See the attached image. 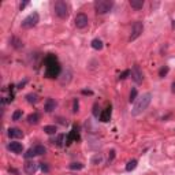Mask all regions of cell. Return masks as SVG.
<instances>
[{
    "label": "cell",
    "instance_id": "ac0fdd59",
    "mask_svg": "<svg viewBox=\"0 0 175 175\" xmlns=\"http://www.w3.org/2000/svg\"><path fill=\"white\" fill-rule=\"evenodd\" d=\"M66 138H67V137L64 134H59L56 137V140H53V144L56 146H63L64 144H66Z\"/></svg>",
    "mask_w": 175,
    "mask_h": 175
},
{
    "label": "cell",
    "instance_id": "8d00e7d4",
    "mask_svg": "<svg viewBox=\"0 0 175 175\" xmlns=\"http://www.w3.org/2000/svg\"><path fill=\"white\" fill-rule=\"evenodd\" d=\"M82 94H93L92 90H82Z\"/></svg>",
    "mask_w": 175,
    "mask_h": 175
},
{
    "label": "cell",
    "instance_id": "5bb4252c",
    "mask_svg": "<svg viewBox=\"0 0 175 175\" xmlns=\"http://www.w3.org/2000/svg\"><path fill=\"white\" fill-rule=\"evenodd\" d=\"M111 114H112V111H111V105H109V107H107L100 114V121L104 122V123H107L109 119H111Z\"/></svg>",
    "mask_w": 175,
    "mask_h": 175
},
{
    "label": "cell",
    "instance_id": "4316f807",
    "mask_svg": "<svg viewBox=\"0 0 175 175\" xmlns=\"http://www.w3.org/2000/svg\"><path fill=\"white\" fill-rule=\"evenodd\" d=\"M22 115H23V114H22V111H21V109H16V111L12 114V121H15V122H16V121H19V119L22 118Z\"/></svg>",
    "mask_w": 175,
    "mask_h": 175
},
{
    "label": "cell",
    "instance_id": "8fae6325",
    "mask_svg": "<svg viewBox=\"0 0 175 175\" xmlns=\"http://www.w3.org/2000/svg\"><path fill=\"white\" fill-rule=\"evenodd\" d=\"M7 148L11 150L12 153H22L23 152V145L21 142H16V141H12L7 145Z\"/></svg>",
    "mask_w": 175,
    "mask_h": 175
},
{
    "label": "cell",
    "instance_id": "83f0119b",
    "mask_svg": "<svg viewBox=\"0 0 175 175\" xmlns=\"http://www.w3.org/2000/svg\"><path fill=\"white\" fill-rule=\"evenodd\" d=\"M100 105H99V103H94L93 105V115L96 116V118H99V115H100Z\"/></svg>",
    "mask_w": 175,
    "mask_h": 175
},
{
    "label": "cell",
    "instance_id": "7402d4cb",
    "mask_svg": "<svg viewBox=\"0 0 175 175\" xmlns=\"http://www.w3.org/2000/svg\"><path fill=\"white\" fill-rule=\"evenodd\" d=\"M137 163H138V162H137L136 159L130 160V162L126 164V171H129V173H130V171H133V170H134L136 167H137Z\"/></svg>",
    "mask_w": 175,
    "mask_h": 175
},
{
    "label": "cell",
    "instance_id": "ffe728a7",
    "mask_svg": "<svg viewBox=\"0 0 175 175\" xmlns=\"http://www.w3.org/2000/svg\"><path fill=\"white\" fill-rule=\"evenodd\" d=\"M26 100L30 104H36V103H39V96L36 93H29V94H26Z\"/></svg>",
    "mask_w": 175,
    "mask_h": 175
},
{
    "label": "cell",
    "instance_id": "d6a6232c",
    "mask_svg": "<svg viewBox=\"0 0 175 175\" xmlns=\"http://www.w3.org/2000/svg\"><path fill=\"white\" fill-rule=\"evenodd\" d=\"M103 160V157L101 156H94L93 159H92V164H96V163H100Z\"/></svg>",
    "mask_w": 175,
    "mask_h": 175
},
{
    "label": "cell",
    "instance_id": "7c38bea8",
    "mask_svg": "<svg viewBox=\"0 0 175 175\" xmlns=\"http://www.w3.org/2000/svg\"><path fill=\"white\" fill-rule=\"evenodd\" d=\"M7 134H8L10 138H22L23 131L16 129V127H11V129H8V133H7Z\"/></svg>",
    "mask_w": 175,
    "mask_h": 175
},
{
    "label": "cell",
    "instance_id": "484cf974",
    "mask_svg": "<svg viewBox=\"0 0 175 175\" xmlns=\"http://www.w3.org/2000/svg\"><path fill=\"white\" fill-rule=\"evenodd\" d=\"M137 100V89L133 88L131 92H130V96H129V101L130 103H134Z\"/></svg>",
    "mask_w": 175,
    "mask_h": 175
},
{
    "label": "cell",
    "instance_id": "277c9868",
    "mask_svg": "<svg viewBox=\"0 0 175 175\" xmlns=\"http://www.w3.org/2000/svg\"><path fill=\"white\" fill-rule=\"evenodd\" d=\"M53 10H55V14H56L58 18L60 19H66L68 16V6L66 2H62V0H58L53 6Z\"/></svg>",
    "mask_w": 175,
    "mask_h": 175
},
{
    "label": "cell",
    "instance_id": "6da1fadb",
    "mask_svg": "<svg viewBox=\"0 0 175 175\" xmlns=\"http://www.w3.org/2000/svg\"><path fill=\"white\" fill-rule=\"evenodd\" d=\"M44 62H45V77L47 78L59 77L62 67H60V63L58 60V58L53 53H48L45 56V59H44Z\"/></svg>",
    "mask_w": 175,
    "mask_h": 175
},
{
    "label": "cell",
    "instance_id": "836d02e7",
    "mask_svg": "<svg viewBox=\"0 0 175 175\" xmlns=\"http://www.w3.org/2000/svg\"><path fill=\"white\" fill-rule=\"evenodd\" d=\"M109 153H111V155H109V157H108V164L111 163L112 160H114V157H115V150L112 149V150H111V152H109Z\"/></svg>",
    "mask_w": 175,
    "mask_h": 175
},
{
    "label": "cell",
    "instance_id": "4dcf8cb0",
    "mask_svg": "<svg viewBox=\"0 0 175 175\" xmlns=\"http://www.w3.org/2000/svg\"><path fill=\"white\" fill-rule=\"evenodd\" d=\"M40 167H41V170H43L44 173H48V171H49V167L47 166V163H40Z\"/></svg>",
    "mask_w": 175,
    "mask_h": 175
},
{
    "label": "cell",
    "instance_id": "f546056e",
    "mask_svg": "<svg viewBox=\"0 0 175 175\" xmlns=\"http://www.w3.org/2000/svg\"><path fill=\"white\" fill-rule=\"evenodd\" d=\"M130 75V70H126V71H123V73L119 75V80H126V78H127Z\"/></svg>",
    "mask_w": 175,
    "mask_h": 175
},
{
    "label": "cell",
    "instance_id": "30bf717a",
    "mask_svg": "<svg viewBox=\"0 0 175 175\" xmlns=\"http://www.w3.org/2000/svg\"><path fill=\"white\" fill-rule=\"evenodd\" d=\"M37 168H39V163L33 162V160H27V162L25 163V173L27 175H34Z\"/></svg>",
    "mask_w": 175,
    "mask_h": 175
},
{
    "label": "cell",
    "instance_id": "9a60e30c",
    "mask_svg": "<svg viewBox=\"0 0 175 175\" xmlns=\"http://www.w3.org/2000/svg\"><path fill=\"white\" fill-rule=\"evenodd\" d=\"M10 44H11L15 49H21V48H23V43L18 39V37H11V39H10Z\"/></svg>",
    "mask_w": 175,
    "mask_h": 175
},
{
    "label": "cell",
    "instance_id": "d4e9b609",
    "mask_svg": "<svg viewBox=\"0 0 175 175\" xmlns=\"http://www.w3.org/2000/svg\"><path fill=\"white\" fill-rule=\"evenodd\" d=\"M34 149H36V153H37V156H40V155H44V153L47 152L45 146H43V145H36V146H34Z\"/></svg>",
    "mask_w": 175,
    "mask_h": 175
},
{
    "label": "cell",
    "instance_id": "f35d334b",
    "mask_svg": "<svg viewBox=\"0 0 175 175\" xmlns=\"http://www.w3.org/2000/svg\"><path fill=\"white\" fill-rule=\"evenodd\" d=\"M173 29L175 30V21H173Z\"/></svg>",
    "mask_w": 175,
    "mask_h": 175
},
{
    "label": "cell",
    "instance_id": "44dd1931",
    "mask_svg": "<svg viewBox=\"0 0 175 175\" xmlns=\"http://www.w3.org/2000/svg\"><path fill=\"white\" fill-rule=\"evenodd\" d=\"M44 131H45L47 134L52 136V134H56V131H58V127H56V126H53V125H49V126H44Z\"/></svg>",
    "mask_w": 175,
    "mask_h": 175
},
{
    "label": "cell",
    "instance_id": "5b68a950",
    "mask_svg": "<svg viewBox=\"0 0 175 175\" xmlns=\"http://www.w3.org/2000/svg\"><path fill=\"white\" fill-rule=\"evenodd\" d=\"M39 22H40V15H39L37 12H32L30 15H27L26 18L22 21L21 26H22L23 29H30V27H34V26H36Z\"/></svg>",
    "mask_w": 175,
    "mask_h": 175
},
{
    "label": "cell",
    "instance_id": "d590c367",
    "mask_svg": "<svg viewBox=\"0 0 175 175\" xmlns=\"http://www.w3.org/2000/svg\"><path fill=\"white\" fill-rule=\"evenodd\" d=\"M8 173H10V174H15V175H18V171H16L15 168H11V167L8 168Z\"/></svg>",
    "mask_w": 175,
    "mask_h": 175
},
{
    "label": "cell",
    "instance_id": "cb8c5ba5",
    "mask_svg": "<svg viewBox=\"0 0 175 175\" xmlns=\"http://www.w3.org/2000/svg\"><path fill=\"white\" fill-rule=\"evenodd\" d=\"M168 71H170V67H168V66H163V67L159 70V77H160V78H164L167 74H168Z\"/></svg>",
    "mask_w": 175,
    "mask_h": 175
},
{
    "label": "cell",
    "instance_id": "9c48e42d",
    "mask_svg": "<svg viewBox=\"0 0 175 175\" xmlns=\"http://www.w3.org/2000/svg\"><path fill=\"white\" fill-rule=\"evenodd\" d=\"M81 137H80V127H78L77 125L73 126V129H71V131L68 133L67 138H66V144L67 145H70L73 141H80Z\"/></svg>",
    "mask_w": 175,
    "mask_h": 175
},
{
    "label": "cell",
    "instance_id": "8992f818",
    "mask_svg": "<svg viewBox=\"0 0 175 175\" xmlns=\"http://www.w3.org/2000/svg\"><path fill=\"white\" fill-rule=\"evenodd\" d=\"M142 32H144V23L141 22V21H136V22L133 23V26H131V32H130L129 41L137 40L140 36H141Z\"/></svg>",
    "mask_w": 175,
    "mask_h": 175
},
{
    "label": "cell",
    "instance_id": "e575fe53",
    "mask_svg": "<svg viewBox=\"0 0 175 175\" xmlns=\"http://www.w3.org/2000/svg\"><path fill=\"white\" fill-rule=\"evenodd\" d=\"M27 4H29V2H23V3H21V6H19V10H21V11H22V10L25 8V7H26Z\"/></svg>",
    "mask_w": 175,
    "mask_h": 175
},
{
    "label": "cell",
    "instance_id": "ba28073f",
    "mask_svg": "<svg viewBox=\"0 0 175 175\" xmlns=\"http://www.w3.org/2000/svg\"><path fill=\"white\" fill-rule=\"evenodd\" d=\"M74 23H75V26H77L78 29H85V27L88 26V23H89L88 15L86 14H84V12L77 14V16H75V19H74Z\"/></svg>",
    "mask_w": 175,
    "mask_h": 175
},
{
    "label": "cell",
    "instance_id": "603a6c76",
    "mask_svg": "<svg viewBox=\"0 0 175 175\" xmlns=\"http://www.w3.org/2000/svg\"><path fill=\"white\" fill-rule=\"evenodd\" d=\"M23 156H25V159H27V160H29V159H33V157H36V156H37L36 149H34V148H30Z\"/></svg>",
    "mask_w": 175,
    "mask_h": 175
},
{
    "label": "cell",
    "instance_id": "7a4b0ae2",
    "mask_svg": "<svg viewBox=\"0 0 175 175\" xmlns=\"http://www.w3.org/2000/svg\"><path fill=\"white\" fill-rule=\"evenodd\" d=\"M150 101H152V93H150V92H146V93H144L142 96L137 97V100L134 101V105H133V109H131V115L138 116L140 114H142V112L149 107Z\"/></svg>",
    "mask_w": 175,
    "mask_h": 175
},
{
    "label": "cell",
    "instance_id": "e0dca14e",
    "mask_svg": "<svg viewBox=\"0 0 175 175\" xmlns=\"http://www.w3.org/2000/svg\"><path fill=\"white\" fill-rule=\"evenodd\" d=\"M130 7L134 10H141L144 7V0H130Z\"/></svg>",
    "mask_w": 175,
    "mask_h": 175
},
{
    "label": "cell",
    "instance_id": "74e56055",
    "mask_svg": "<svg viewBox=\"0 0 175 175\" xmlns=\"http://www.w3.org/2000/svg\"><path fill=\"white\" fill-rule=\"evenodd\" d=\"M171 88H173V89H171V90H173V93H175V82L171 85Z\"/></svg>",
    "mask_w": 175,
    "mask_h": 175
},
{
    "label": "cell",
    "instance_id": "2e32d148",
    "mask_svg": "<svg viewBox=\"0 0 175 175\" xmlns=\"http://www.w3.org/2000/svg\"><path fill=\"white\" fill-rule=\"evenodd\" d=\"M39 121H40V114H37V112H33V114L27 116V123L29 125H36V123H39Z\"/></svg>",
    "mask_w": 175,
    "mask_h": 175
},
{
    "label": "cell",
    "instance_id": "d6986e66",
    "mask_svg": "<svg viewBox=\"0 0 175 175\" xmlns=\"http://www.w3.org/2000/svg\"><path fill=\"white\" fill-rule=\"evenodd\" d=\"M103 41L100 40V39H94L93 41H92V48L93 49H96V51H100V49H103Z\"/></svg>",
    "mask_w": 175,
    "mask_h": 175
},
{
    "label": "cell",
    "instance_id": "4fadbf2b",
    "mask_svg": "<svg viewBox=\"0 0 175 175\" xmlns=\"http://www.w3.org/2000/svg\"><path fill=\"white\" fill-rule=\"evenodd\" d=\"M56 101L53 100V99H47L45 100V104H44V109H45V112H48V114H49V112H52L55 108H56Z\"/></svg>",
    "mask_w": 175,
    "mask_h": 175
},
{
    "label": "cell",
    "instance_id": "f1b7e54d",
    "mask_svg": "<svg viewBox=\"0 0 175 175\" xmlns=\"http://www.w3.org/2000/svg\"><path fill=\"white\" fill-rule=\"evenodd\" d=\"M70 168L71 170H82V168H84V164H81V163H71L70 164Z\"/></svg>",
    "mask_w": 175,
    "mask_h": 175
},
{
    "label": "cell",
    "instance_id": "3957f363",
    "mask_svg": "<svg viewBox=\"0 0 175 175\" xmlns=\"http://www.w3.org/2000/svg\"><path fill=\"white\" fill-rule=\"evenodd\" d=\"M94 11L100 15H104V14L109 12L114 7V2L112 0H96L94 2Z\"/></svg>",
    "mask_w": 175,
    "mask_h": 175
},
{
    "label": "cell",
    "instance_id": "1f68e13d",
    "mask_svg": "<svg viewBox=\"0 0 175 175\" xmlns=\"http://www.w3.org/2000/svg\"><path fill=\"white\" fill-rule=\"evenodd\" d=\"M78 108H80V104H78V100L77 99H74V107H73V111L77 114L78 112Z\"/></svg>",
    "mask_w": 175,
    "mask_h": 175
},
{
    "label": "cell",
    "instance_id": "52a82bcc",
    "mask_svg": "<svg viewBox=\"0 0 175 175\" xmlns=\"http://www.w3.org/2000/svg\"><path fill=\"white\" fill-rule=\"evenodd\" d=\"M130 75H131L133 81H134L136 84H142V81H144V73H142L141 67H140L138 64H134V66H133V68L130 70Z\"/></svg>",
    "mask_w": 175,
    "mask_h": 175
}]
</instances>
